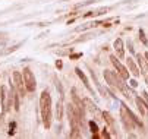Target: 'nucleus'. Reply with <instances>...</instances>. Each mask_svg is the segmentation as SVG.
<instances>
[{
	"mask_svg": "<svg viewBox=\"0 0 148 139\" xmlns=\"http://www.w3.org/2000/svg\"><path fill=\"white\" fill-rule=\"evenodd\" d=\"M40 114H41V120H43L44 128L50 129L53 114H52V97H50V92L47 90H44L41 92V97H40Z\"/></svg>",
	"mask_w": 148,
	"mask_h": 139,
	"instance_id": "f257e3e1",
	"label": "nucleus"
},
{
	"mask_svg": "<svg viewBox=\"0 0 148 139\" xmlns=\"http://www.w3.org/2000/svg\"><path fill=\"white\" fill-rule=\"evenodd\" d=\"M0 104H2V114H6L9 111V108L13 104V94H12V90L9 91L7 86H2L0 88Z\"/></svg>",
	"mask_w": 148,
	"mask_h": 139,
	"instance_id": "f03ea898",
	"label": "nucleus"
},
{
	"mask_svg": "<svg viewBox=\"0 0 148 139\" xmlns=\"http://www.w3.org/2000/svg\"><path fill=\"white\" fill-rule=\"evenodd\" d=\"M104 79L107 81V84L110 86H115V88H117V90H120V91L123 90V86L126 85L125 82H123L125 79H123L117 72H112V70H108V69L104 70Z\"/></svg>",
	"mask_w": 148,
	"mask_h": 139,
	"instance_id": "7ed1b4c3",
	"label": "nucleus"
},
{
	"mask_svg": "<svg viewBox=\"0 0 148 139\" xmlns=\"http://www.w3.org/2000/svg\"><path fill=\"white\" fill-rule=\"evenodd\" d=\"M22 76H23V81H25V86H27V91L28 92H34L35 88H37V81H35V76L34 73L31 72L29 67H25L22 70Z\"/></svg>",
	"mask_w": 148,
	"mask_h": 139,
	"instance_id": "20e7f679",
	"label": "nucleus"
},
{
	"mask_svg": "<svg viewBox=\"0 0 148 139\" xmlns=\"http://www.w3.org/2000/svg\"><path fill=\"white\" fill-rule=\"evenodd\" d=\"M13 86L16 88V91L21 94V97H25L27 91V86H25V81H23V76L21 72H13Z\"/></svg>",
	"mask_w": 148,
	"mask_h": 139,
	"instance_id": "39448f33",
	"label": "nucleus"
},
{
	"mask_svg": "<svg viewBox=\"0 0 148 139\" xmlns=\"http://www.w3.org/2000/svg\"><path fill=\"white\" fill-rule=\"evenodd\" d=\"M120 119H122V123L125 126L126 130H132L133 129V120L131 119L129 116V111H128V107L125 104H120Z\"/></svg>",
	"mask_w": 148,
	"mask_h": 139,
	"instance_id": "423d86ee",
	"label": "nucleus"
},
{
	"mask_svg": "<svg viewBox=\"0 0 148 139\" xmlns=\"http://www.w3.org/2000/svg\"><path fill=\"white\" fill-rule=\"evenodd\" d=\"M110 61H112L113 63V66H115V69H116V72L120 75V76L123 78V79H125V81H128L129 79V70H128V67H125V66H123L122 65V63H120V60L116 57V56H110Z\"/></svg>",
	"mask_w": 148,
	"mask_h": 139,
	"instance_id": "0eeeda50",
	"label": "nucleus"
},
{
	"mask_svg": "<svg viewBox=\"0 0 148 139\" xmlns=\"http://www.w3.org/2000/svg\"><path fill=\"white\" fill-rule=\"evenodd\" d=\"M82 104H84V108L87 110L88 113H91V114H95V116H101L103 113H100V110L97 108L95 103H92V100L90 98H82Z\"/></svg>",
	"mask_w": 148,
	"mask_h": 139,
	"instance_id": "6e6552de",
	"label": "nucleus"
},
{
	"mask_svg": "<svg viewBox=\"0 0 148 139\" xmlns=\"http://www.w3.org/2000/svg\"><path fill=\"white\" fill-rule=\"evenodd\" d=\"M137 59H138V65H139V69H141V75L145 78V82L148 85V63H147V59L145 56L142 54H137Z\"/></svg>",
	"mask_w": 148,
	"mask_h": 139,
	"instance_id": "1a4fd4ad",
	"label": "nucleus"
},
{
	"mask_svg": "<svg viewBox=\"0 0 148 139\" xmlns=\"http://www.w3.org/2000/svg\"><path fill=\"white\" fill-rule=\"evenodd\" d=\"M135 104H137V107H138L141 114L144 117H147L148 116V103H147V101H144L141 97H137V98H135Z\"/></svg>",
	"mask_w": 148,
	"mask_h": 139,
	"instance_id": "9d476101",
	"label": "nucleus"
},
{
	"mask_svg": "<svg viewBox=\"0 0 148 139\" xmlns=\"http://www.w3.org/2000/svg\"><path fill=\"white\" fill-rule=\"evenodd\" d=\"M126 65H128L129 72H132L133 76H139V75H141V69L137 66V63H135V60H133L132 57H128V59H126Z\"/></svg>",
	"mask_w": 148,
	"mask_h": 139,
	"instance_id": "9b49d317",
	"label": "nucleus"
},
{
	"mask_svg": "<svg viewBox=\"0 0 148 139\" xmlns=\"http://www.w3.org/2000/svg\"><path fill=\"white\" fill-rule=\"evenodd\" d=\"M75 72H76V75H78V78H79V79L82 81L84 86L87 88V90H88V91H90V92H91V94L94 95V91H92V86L90 85V82H88V78L85 76V73H84V72H82V70H81L79 67H76V69H75Z\"/></svg>",
	"mask_w": 148,
	"mask_h": 139,
	"instance_id": "f8f14e48",
	"label": "nucleus"
},
{
	"mask_svg": "<svg viewBox=\"0 0 148 139\" xmlns=\"http://www.w3.org/2000/svg\"><path fill=\"white\" fill-rule=\"evenodd\" d=\"M113 47H115V50H116V54H117V57H120V59H123V57H125V45H123V41H122V38H117V40H115V43H113Z\"/></svg>",
	"mask_w": 148,
	"mask_h": 139,
	"instance_id": "ddd939ff",
	"label": "nucleus"
},
{
	"mask_svg": "<svg viewBox=\"0 0 148 139\" xmlns=\"http://www.w3.org/2000/svg\"><path fill=\"white\" fill-rule=\"evenodd\" d=\"M62 113H63V97H60V100L57 101V106H56V117L59 122L62 120Z\"/></svg>",
	"mask_w": 148,
	"mask_h": 139,
	"instance_id": "4468645a",
	"label": "nucleus"
},
{
	"mask_svg": "<svg viewBox=\"0 0 148 139\" xmlns=\"http://www.w3.org/2000/svg\"><path fill=\"white\" fill-rule=\"evenodd\" d=\"M101 117H103V120L110 126L112 129H115V120H113V117H112V114L110 113H107V111H103V114H101Z\"/></svg>",
	"mask_w": 148,
	"mask_h": 139,
	"instance_id": "2eb2a0df",
	"label": "nucleus"
},
{
	"mask_svg": "<svg viewBox=\"0 0 148 139\" xmlns=\"http://www.w3.org/2000/svg\"><path fill=\"white\" fill-rule=\"evenodd\" d=\"M88 126H90V130H91L92 135H94V133H98V126H97V123H95L94 120H90V122H88Z\"/></svg>",
	"mask_w": 148,
	"mask_h": 139,
	"instance_id": "dca6fc26",
	"label": "nucleus"
},
{
	"mask_svg": "<svg viewBox=\"0 0 148 139\" xmlns=\"http://www.w3.org/2000/svg\"><path fill=\"white\" fill-rule=\"evenodd\" d=\"M70 138H82V133H81V129H70V133H69Z\"/></svg>",
	"mask_w": 148,
	"mask_h": 139,
	"instance_id": "f3484780",
	"label": "nucleus"
},
{
	"mask_svg": "<svg viewBox=\"0 0 148 139\" xmlns=\"http://www.w3.org/2000/svg\"><path fill=\"white\" fill-rule=\"evenodd\" d=\"M22 45V43H18V44H15V45H12L9 50H6V51H5V54H10V53H13V51H16V50L19 48Z\"/></svg>",
	"mask_w": 148,
	"mask_h": 139,
	"instance_id": "a211bd4d",
	"label": "nucleus"
},
{
	"mask_svg": "<svg viewBox=\"0 0 148 139\" xmlns=\"http://www.w3.org/2000/svg\"><path fill=\"white\" fill-rule=\"evenodd\" d=\"M54 84H56V88L59 90V94H60V97H63V88H62V84H60V81H59V79H54Z\"/></svg>",
	"mask_w": 148,
	"mask_h": 139,
	"instance_id": "6ab92c4d",
	"label": "nucleus"
},
{
	"mask_svg": "<svg viewBox=\"0 0 148 139\" xmlns=\"http://www.w3.org/2000/svg\"><path fill=\"white\" fill-rule=\"evenodd\" d=\"M138 34H139V38H141V41H142L145 45H148V40H147V37H145V32H144L142 29H139V32H138Z\"/></svg>",
	"mask_w": 148,
	"mask_h": 139,
	"instance_id": "aec40b11",
	"label": "nucleus"
},
{
	"mask_svg": "<svg viewBox=\"0 0 148 139\" xmlns=\"http://www.w3.org/2000/svg\"><path fill=\"white\" fill-rule=\"evenodd\" d=\"M15 129H16V123L12 122L10 126H9V135H13V133H15Z\"/></svg>",
	"mask_w": 148,
	"mask_h": 139,
	"instance_id": "412c9836",
	"label": "nucleus"
},
{
	"mask_svg": "<svg viewBox=\"0 0 148 139\" xmlns=\"http://www.w3.org/2000/svg\"><path fill=\"white\" fill-rule=\"evenodd\" d=\"M79 57H82V53H76V54H70L69 56L70 60H75V59H79Z\"/></svg>",
	"mask_w": 148,
	"mask_h": 139,
	"instance_id": "4be33fe9",
	"label": "nucleus"
},
{
	"mask_svg": "<svg viewBox=\"0 0 148 139\" xmlns=\"http://www.w3.org/2000/svg\"><path fill=\"white\" fill-rule=\"evenodd\" d=\"M56 66H57L59 69H62V67H63V63H62V60H57V61H56Z\"/></svg>",
	"mask_w": 148,
	"mask_h": 139,
	"instance_id": "5701e85b",
	"label": "nucleus"
},
{
	"mask_svg": "<svg viewBox=\"0 0 148 139\" xmlns=\"http://www.w3.org/2000/svg\"><path fill=\"white\" fill-rule=\"evenodd\" d=\"M101 136H103V138H110V135L107 133V130H106V129H104V130L101 132Z\"/></svg>",
	"mask_w": 148,
	"mask_h": 139,
	"instance_id": "b1692460",
	"label": "nucleus"
},
{
	"mask_svg": "<svg viewBox=\"0 0 148 139\" xmlns=\"http://www.w3.org/2000/svg\"><path fill=\"white\" fill-rule=\"evenodd\" d=\"M137 85H138V84H137V81H131V86H133V88H135Z\"/></svg>",
	"mask_w": 148,
	"mask_h": 139,
	"instance_id": "393cba45",
	"label": "nucleus"
},
{
	"mask_svg": "<svg viewBox=\"0 0 148 139\" xmlns=\"http://www.w3.org/2000/svg\"><path fill=\"white\" fill-rule=\"evenodd\" d=\"M144 56H145V59H147V63H148V51H147V53H145Z\"/></svg>",
	"mask_w": 148,
	"mask_h": 139,
	"instance_id": "a878e982",
	"label": "nucleus"
}]
</instances>
